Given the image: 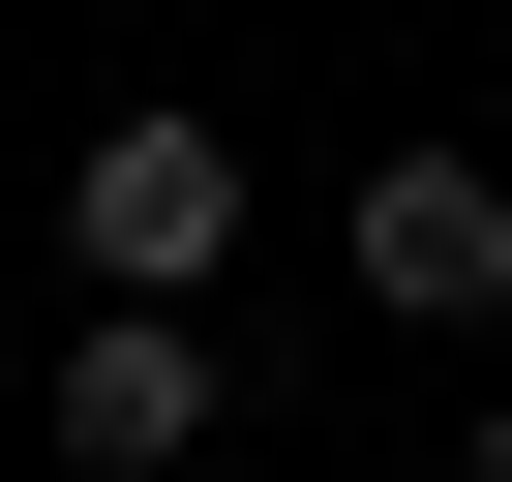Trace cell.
<instances>
[{"mask_svg": "<svg viewBox=\"0 0 512 482\" xmlns=\"http://www.w3.org/2000/svg\"><path fill=\"white\" fill-rule=\"evenodd\" d=\"M61 272H121V302H181V272H241V121H91L61 151Z\"/></svg>", "mask_w": 512, "mask_h": 482, "instance_id": "1", "label": "cell"}, {"mask_svg": "<svg viewBox=\"0 0 512 482\" xmlns=\"http://www.w3.org/2000/svg\"><path fill=\"white\" fill-rule=\"evenodd\" d=\"M452 482H512V422H482V452H452Z\"/></svg>", "mask_w": 512, "mask_h": 482, "instance_id": "4", "label": "cell"}, {"mask_svg": "<svg viewBox=\"0 0 512 482\" xmlns=\"http://www.w3.org/2000/svg\"><path fill=\"white\" fill-rule=\"evenodd\" d=\"M31 422H61V482H211V422H241V362H211L181 302H91Z\"/></svg>", "mask_w": 512, "mask_h": 482, "instance_id": "2", "label": "cell"}, {"mask_svg": "<svg viewBox=\"0 0 512 482\" xmlns=\"http://www.w3.org/2000/svg\"><path fill=\"white\" fill-rule=\"evenodd\" d=\"M362 302H392V332H482V302H512V151H452V121L362 151Z\"/></svg>", "mask_w": 512, "mask_h": 482, "instance_id": "3", "label": "cell"}]
</instances>
